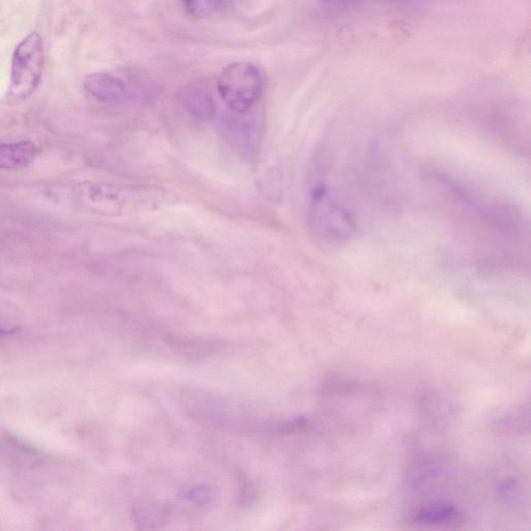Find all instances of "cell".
I'll return each instance as SVG.
<instances>
[{
	"label": "cell",
	"mask_w": 531,
	"mask_h": 531,
	"mask_svg": "<svg viewBox=\"0 0 531 531\" xmlns=\"http://www.w3.org/2000/svg\"><path fill=\"white\" fill-rule=\"evenodd\" d=\"M217 90L232 113L247 114L263 96V75L253 64L234 63L220 73Z\"/></svg>",
	"instance_id": "3957f363"
},
{
	"label": "cell",
	"mask_w": 531,
	"mask_h": 531,
	"mask_svg": "<svg viewBox=\"0 0 531 531\" xmlns=\"http://www.w3.org/2000/svg\"><path fill=\"white\" fill-rule=\"evenodd\" d=\"M38 148L32 142L0 145V170L17 171L32 164Z\"/></svg>",
	"instance_id": "ba28073f"
},
{
	"label": "cell",
	"mask_w": 531,
	"mask_h": 531,
	"mask_svg": "<svg viewBox=\"0 0 531 531\" xmlns=\"http://www.w3.org/2000/svg\"><path fill=\"white\" fill-rule=\"evenodd\" d=\"M186 499L197 505L198 507H208L213 500V493L211 488L207 486L193 487L186 491Z\"/></svg>",
	"instance_id": "7c38bea8"
},
{
	"label": "cell",
	"mask_w": 531,
	"mask_h": 531,
	"mask_svg": "<svg viewBox=\"0 0 531 531\" xmlns=\"http://www.w3.org/2000/svg\"><path fill=\"white\" fill-rule=\"evenodd\" d=\"M136 522L144 524L146 528L148 525H152V528L156 527V524L164 522V513L160 506H156L155 503L147 502L145 505L138 507L135 513Z\"/></svg>",
	"instance_id": "8fae6325"
},
{
	"label": "cell",
	"mask_w": 531,
	"mask_h": 531,
	"mask_svg": "<svg viewBox=\"0 0 531 531\" xmlns=\"http://www.w3.org/2000/svg\"><path fill=\"white\" fill-rule=\"evenodd\" d=\"M309 216L312 228L327 240L342 241L353 236L356 226L350 214L334 197L321 165L310 178Z\"/></svg>",
	"instance_id": "7a4b0ae2"
},
{
	"label": "cell",
	"mask_w": 531,
	"mask_h": 531,
	"mask_svg": "<svg viewBox=\"0 0 531 531\" xmlns=\"http://www.w3.org/2000/svg\"><path fill=\"white\" fill-rule=\"evenodd\" d=\"M413 521L419 524H452L459 522V515L453 509H433L417 514Z\"/></svg>",
	"instance_id": "9c48e42d"
},
{
	"label": "cell",
	"mask_w": 531,
	"mask_h": 531,
	"mask_svg": "<svg viewBox=\"0 0 531 531\" xmlns=\"http://www.w3.org/2000/svg\"><path fill=\"white\" fill-rule=\"evenodd\" d=\"M179 102L186 113L201 122L213 121L217 116V104L213 96L198 86L184 88L179 93Z\"/></svg>",
	"instance_id": "8992f818"
},
{
	"label": "cell",
	"mask_w": 531,
	"mask_h": 531,
	"mask_svg": "<svg viewBox=\"0 0 531 531\" xmlns=\"http://www.w3.org/2000/svg\"><path fill=\"white\" fill-rule=\"evenodd\" d=\"M83 87L94 100L103 104H121L129 95L126 83L109 73H93L86 77Z\"/></svg>",
	"instance_id": "5b68a950"
},
{
	"label": "cell",
	"mask_w": 531,
	"mask_h": 531,
	"mask_svg": "<svg viewBox=\"0 0 531 531\" xmlns=\"http://www.w3.org/2000/svg\"><path fill=\"white\" fill-rule=\"evenodd\" d=\"M75 199L82 210L105 217L151 212L178 202L171 191L156 186L82 183Z\"/></svg>",
	"instance_id": "6da1fadb"
},
{
	"label": "cell",
	"mask_w": 531,
	"mask_h": 531,
	"mask_svg": "<svg viewBox=\"0 0 531 531\" xmlns=\"http://www.w3.org/2000/svg\"><path fill=\"white\" fill-rule=\"evenodd\" d=\"M222 0H183L186 14L195 19H206L220 7Z\"/></svg>",
	"instance_id": "30bf717a"
},
{
	"label": "cell",
	"mask_w": 531,
	"mask_h": 531,
	"mask_svg": "<svg viewBox=\"0 0 531 531\" xmlns=\"http://www.w3.org/2000/svg\"><path fill=\"white\" fill-rule=\"evenodd\" d=\"M44 65L43 39L35 32L20 42L14 51L8 102L24 101L35 93L42 79Z\"/></svg>",
	"instance_id": "277c9868"
},
{
	"label": "cell",
	"mask_w": 531,
	"mask_h": 531,
	"mask_svg": "<svg viewBox=\"0 0 531 531\" xmlns=\"http://www.w3.org/2000/svg\"><path fill=\"white\" fill-rule=\"evenodd\" d=\"M234 114V113H233ZM226 122L225 132L228 143L243 154H249L256 147L258 132L250 120H245L243 114H234Z\"/></svg>",
	"instance_id": "52a82bcc"
}]
</instances>
